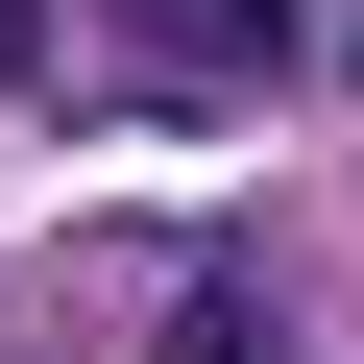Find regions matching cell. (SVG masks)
Instances as JSON below:
<instances>
[{
	"mask_svg": "<svg viewBox=\"0 0 364 364\" xmlns=\"http://www.w3.org/2000/svg\"><path fill=\"white\" fill-rule=\"evenodd\" d=\"M122 25H146L170 73H291V49H316V0H122Z\"/></svg>",
	"mask_w": 364,
	"mask_h": 364,
	"instance_id": "6da1fadb",
	"label": "cell"
},
{
	"mask_svg": "<svg viewBox=\"0 0 364 364\" xmlns=\"http://www.w3.org/2000/svg\"><path fill=\"white\" fill-rule=\"evenodd\" d=\"M170 364H291V316H267L243 267H195V291H170Z\"/></svg>",
	"mask_w": 364,
	"mask_h": 364,
	"instance_id": "7a4b0ae2",
	"label": "cell"
},
{
	"mask_svg": "<svg viewBox=\"0 0 364 364\" xmlns=\"http://www.w3.org/2000/svg\"><path fill=\"white\" fill-rule=\"evenodd\" d=\"M25 49H49V0H0V73H25Z\"/></svg>",
	"mask_w": 364,
	"mask_h": 364,
	"instance_id": "3957f363",
	"label": "cell"
},
{
	"mask_svg": "<svg viewBox=\"0 0 364 364\" xmlns=\"http://www.w3.org/2000/svg\"><path fill=\"white\" fill-rule=\"evenodd\" d=\"M340 73H364V25H340Z\"/></svg>",
	"mask_w": 364,
	"mask_h": 364,
	"instance_id": "277c9868",
	"label": "cell"
}]
</instances>
